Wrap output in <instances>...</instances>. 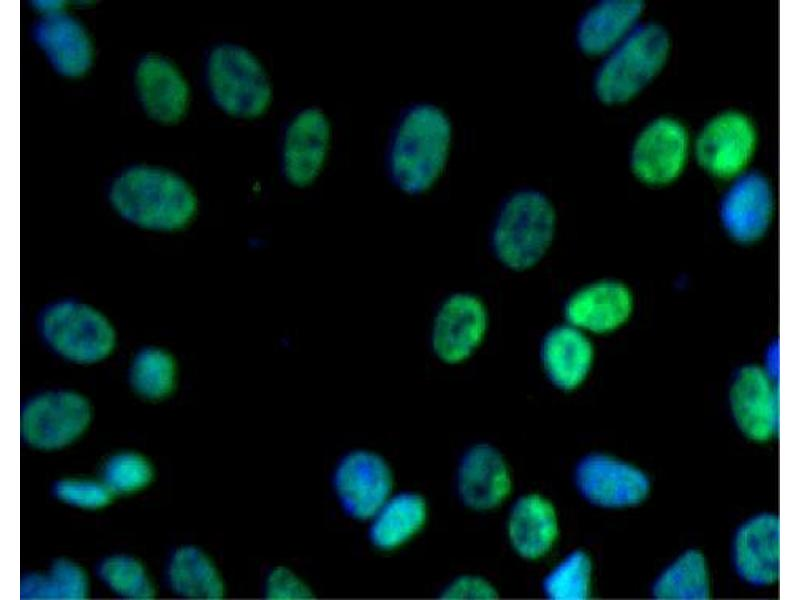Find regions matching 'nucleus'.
<instances>
[{"mask_svg":"<svg viewBox=\"0 0 800 600\" xmlns=\"http://www.w3.org/2000/svg\"><path fill=\"white\" fill-rule=\"evenodd\" d=\"M451 123L436 106L409 109L392 138L388 166L394 184L408 194H420L442 175L450 152Z\"/></svg>","mask_w":800,"mask_h":600,"instance_id":"obj_1","label":"nucleus"},{"mask_svg":"<svg viewBox=\"0 0 800 600\" xmlns=\"http://www.w3.org/2000/svg\"><path fill=\"white\" fill-rule=\"evenodd\" d=\"M118 214L140 228L171 232L184 228L197 212V198L178 176L151 167H134L110 189Z\"/></svg>","mask_w":800,"mask_h":600,"instance_id":"obj_2","label":"nucleus"},{"mask_svg":"<svg viewBox=\"0 0 800 600\" xmlns=\"http://www.w3.org/2000/svg\"><path fill=\"white\" fill-rule=\"evenodd\" d=\"M555 228V209L544 194L533 190L517 192L497 216L492 232L494 254L510 270H528L547 253Z\"/></svg>","mask_w":800,"mask_h":600,"instance_id":"obj_3","label":"nucleus"},{"mask_svg":"<svg viewBox=\"0 0 800 600\" xmlns=\"http://www.w3.org/2000/svg\"><path fill=\"white\" fill-rule=\"evenodd\" d=\"M38 329L51 350L77 364L100 362L113 353L117 344V333L109 318L78 300L48 304L39 315Z\"/></svg>","mask_w":800,"mask_h":600,"instance_id":"obj_4","label":"nucleus"},{"mask_svg":"<svg viewBox=\"0 0 800 600\" xmlns=\"http://www.w3.org/2000/svg\"><path fill=\"white\" fill-rule=\"evenodd\" d=\"M207 82L214 102L227 114L252 119L272 103L268 74L247 48L225 43L214 48L207 62Z\"/></svg>","mask_w":800,"mask_h":600,"instance_id":"obj_5","label":"nucleus"},{"mask_svg":"<svg viewBox=\"0 0 800 600\" xmlns=\"http://www.w3.org/2000/svg\"><path fill=\"white\" fill-rule=\"evenodd\" d=\"M668 50L669 38L661 27L649 24L633 31L598 71L595 80L598 98L614 104L633 97L661 69Z\"/></svg>","mask_w":800,"mask_h":600,"instance_id":"obj_6","label":"nucleus"},{"mask_svg":"<svg viewBox=\"0 0 800 600\" xmlns=\"http://www.w3.org/2000/svg\"><path fill=\"white\" fill-rule=\"evenodd\" d=\"M88 400L72 391H51L31 399L21 413V435L39 449H56L76 439L88 426Z\"/></svg>","mask_w":800,"mask_h":600,"instance_id":"obj_7","label":"nucleus"},{"mask_svg":"<svg viewBox=\"0 0 800 600\" xmlns=\"http://www.w3.org/2000/svg\"><path fill=\"white\" fill-rule=\"evenodd\" d=\"M487 329L488 313L483 301L469 293L453 294L434 318L432 350L444 363H461L480 347Z\"/></svg>","mask_w":800,"mask_h":600,"instance_id":"obj_8","label":"nucleus"},{"mask_svg":"<svg viewBox=\"0 0 800 600\" xmlns=\"http://www.w3.org/2000/svg\"><path fill=\"white\" fill-rule=\"evenodd\" d=\"M334 487L343 509L353 518L367 520L391 496L393 476L380 455L356 450L340 460Z\"/></svg>","mask_w":800,"mask_h":600,"instance_id":"obj_9","label":"nucleus"},{"mask_svg":"<svg viewBox=\"0 0 800 600\" xmlns=\"http://www.w3.org/2000/svg\"><path fill=\"white\" fill-rule=\"evenodd\" d=\"M575 481L586 500L606 508L635 506L645 500L650 490L643 471L603 454L584 457L576 467Z\"/></svg>","mask_w":800,"mask_h":600,"instance_id":"obj_10","label":"nucleus"},{"mask_svg":"<svg viewBox=\"0 0 800 600\" xmlns=\"http://www.w3.org/2000/svg\"><path fill=\"white\" fill-rule=\"evenodd\" d=\"M731 411L739 429L750 439L767 441L779 426V390L763 367L738 370L729 391Z\"/></svg>","mask_w":800,"mask_h":600,"instance_id":"obj_11","label":"nucleus"},{"mask_svg":"<svg viewBox=\"0 0 800 600\" xmlns=\"http://www.w3.org/2000/svg\"><path fill=\"white\" fill-rule=\"evenodd\" d=\"M331 125L318 107L303 109L286 128L282 166L285 178L294 186L312 184L326 162L331 143Z\"/></svg>","mask_w":800,"mask_h":600,"instance_id":"obj_12","label":"nucleus"},{"mask_svg":"<svg viewBox=\"0 0 800 600\" xmlns=\"http://www.w3.org/2000/svg\"><path fill=\"white\" fill-rule=\"evenodd\" d=\"M635 299L623 282L605 279L592 282L574 292L566 301L564 315L568 324L585 333H612L632 317Z\"/></svg>","mask_w":800,"mask_h":600,"instance_id":"obj_13","label":"nucleus"},{"mask_svg":"<svg viewBox=\"0 0 800 600\" xmlns=\"http://www.w3.org/2000/svg\"><path fill=\"white\" fill-rule=\"evenodd\" d=\"M750 121L737 113L722 114L701 131L696 143L699 164L711 174L728 178L748 164L755 147Z\"/></svg>","mask_w":800,"mask_h":600,"instance_id":"obj_14","label":"nucleus"},{"mask_svg":"<svg viewBox=\"0 0 800 600\" xmlns=\"http://www.w3.org/2000/svg\"><path fill=\"white\" fill-rule=\"evenodd\" d=\"M773 216V195L767 180L757 173L739 178L720 207L722 225L734 241L749 245L767 232Z\"/></svg>","mask_w":800,"mask_h":600,"instance_id":"obj_15","label":"nucleus"},{"mask_svg":"<svg viewBox=\"0 0 800 600\" xmlns=\"http://www.w3.org/2000/svg\"><path fill=\"white\" fill-rule=\"evenodd\" d=\"M687 152L685 129L671 119L651 123L638 137L631 164L642 181L660 185L674 180L684 166Z\"/></svg>","mask_w":800,"mask_h":600,"instance_id":"obj_16","label":"nucleus"},{"mask_svg":"<svg viewBox=\"0 0 800 600\" xmlns=\"http://www.w3.org/2000/svg\"><path fill=\"white\" fill-rule=\"evenodd\" d=\"M739 576L754 586L775 583L780 574V521L772 514L757 515L737 531L733 545Z\"/></svg>","mask_w":800,"mask_h":600,"instance_id":"obj_17","label":"nucleus"},{"mask_svg":"<svg viewBox=\"0 0 800 600\" xmlns=\"http://www.w3.org/2000/svg\"><path fill=\"white\" fill-rule=\"evenodd\" d=\"M540 357L551 383L561 390L572 391L590 373L595 350L587 333L567 324L554 327L545 335Z\"/></svg>","mask_w":800,"mask_h":600,"instance_id":"obj_18","label":"nucleus"},{"mask_svg":"<svg viewBox=\"0 0 800 600\" xmlns=\"http://www.w3.org/2000/svg\"><path fill=\"white\" fill-rule=\"evenodd\" d=\"M136 87L146 113L170 124L179 121L189 103V89L180 72L166 59L149 55L136 71Z\"/></svg>","mask_w":800,"mask_h":600,"instance_id":"obj_19","label":"nucleus"},{"mask_svg":"<svg viewBox=\"0 0 800 600\" xmlns=\"http://www.w3.org/2000/svg\"><path fill=\"white\" fill-rule=\"evenodd\" d=\"M458 488L463 502L473 509L499 505L511 489L510 474L501 454L486 444L472 447L462 459Z\"/></svg>","mask_w":800,"mask_h":600,"instance_id":"obj_20","label":"nucleus"},{"mask_svg":"<svg viewBox=\"0 0 800 600\" xmlns=\"http://www.w3.org/2000/svg\"><path fill=\"white\" fill-rule=\"evenodd\" d=\"M33 37L61 75L79 77L89 69L92 45L86 30L73 17L63 12L46 15L35 25Z\"/></svg>","mask_w":800,"mask_h":600,"instance_id":"obj_21","label":"nucleus"},{"mask_svg":"<svg viewBox=\"0 0 800 600\" xmlns=\"http://www.w3.org/2000/svg\"><path fill=\"white\" fill-rule=\"evenodd\" d=\"M508 533L513 547L522 557L536 559L545 555L558 534L553 505L538 494L521 497L511 510Z\"/></svg>","mask_w":800,"mask_h":600,"instance_id":"obj_22","label":"nucleus"},{"mask_svg":"<svg viewBox=\"0 0 800 600\" xmlns=\"http://www.w3.org/2000/svg\"><path fill=\"white\" fill-rule=\"evenodd\" d=\"M638 0L603 1L590 9L580 21L577 43L588 55H599L622 40L643 9Z\"/></svg>","mask_w":800,"mask_h":600,"instance_id":"obj_23","label":"nucleus"},{"mask_svg":"<svg viewBox=\"0 0 800 600\" xmlns=\"http://www.w3.org/2000/svg\"><path fill=\"white\" fill-rule=\"evenodd\" d=\"M426 515V502L420 495L390 496L371 518L370 540L380 550H393L421 529Z\"/></svg>","mask_w":800,"mask_h":600,"instance_id":"obj_24","label":"nucleus"},{"mask_svg":"<svg viewBox=\"0 0 800 600\" xmlns=\"http://www.w3.org/2000/svg\"><path fill=\"white\" fill-rule=\"evenodd\" d=\"M169 579L174 591L183 597L220 599L224 596V583L218 570L195 547H184L174 554Z\"/></svg>","mask_w":800,"mask_h":600,"instance_id":"obj_25","label":"nucleus"},{"mask_svg":"<svg viewBox=\"0 0 800 600\" xmlns=\"http://www.w3.org/2000/svg\"><path fill=\"white\" fill-rule=\"evenodd\" d=\"M653 595L662 600H705L710 596L707 562L697 550H688L657 578Z\"/></svg>","mask_w":800,"mask_h":600,"instance_id":"obj_26","label":"nucleus"},{"mask_svg":"<svg viewBox=\"0 0 800 600\" xmlns=\"http://www.w3.org/2000/svg\"><path fill=\"white\" fill-rule=\"evenodd\" d=\"M177 363L174 355L160 346H146L134 355L129 379L133 389L142 397L158 400L174 389Z\"/></svg>","mask_w":800,"mask_h":600,"instance_id":"obj_27","label":"nucleus"},{"mask_svg":"<svg viewBox=\"0 0 800 600\" xmlns=\"http://www.w3.org/2000/svg\"><path fill=\"white\" fill-rule=\"evenodd\" d=\"M88 580L85 572L68 560H57L45 574L25 576L20 585L24 599H68L87 597Z\"/></svg>","mask_w":800,"mask_h":600,"instance_id":"obj_28","label":"nucleus"},{"mask_svg":"<svg viewBox=\"0 0 800 600\" xmlns=\"http://www.w3.org/2000/svg\"><path fill=\"white\" fill-rule=\"evenodd\" d=\"M592 565L581 550L570 553L545 578L543 589L555 600H584L590 594Z\"/></svg>","mask_w":800,"mask_h":600,"instance_id":"obj_29","label":"nucleus"},{"mask_svg":"<svg viewBox=\"0 0 800 600\" xmlns=\"http://www.w3.org/2000/svg\"><path fill=\"white\" fill-rule=\"evenodd\" d=\"M100 575L112 590L129 599H150L153 587L143 566L127 556L106 559L100 567Z\"/></svg>","mask_w":800,"mask_h":600,"instance_id":"obj_30","label":"nucleus"},{"mask_svg":"<svg viewBox=\"0 0 800 600\" xmlns=\"http://www.w3.org/2000/svg\"><path fill=\"white\" fill-rule=\"evenodd\" d=\"M152 479L150 464L141 456L123 453L111 457L104 467L105 485L112 493H130Z\"/></svg>","mask_w":800,"mask_h":600,"instance_id":"obj_31","label":"nucleus"},{"mask_svg":"<svg viewBox=\"0 0 800 600\" xmlns=\"http://www.w3.org/2000/svg\"><path fill=\"white\" fill-rule=\"evenodd\" d=\"M111 490L103 484L83 480H63L56 486L62 501L81 508H99L111 500Z\"/></svg>","mask_w":800,"mask_h":600,"instance_id":"obj_32","label":"nucleus"},{"mask_svg":"<svg viewBox=\"0 0 800 600\" xmlns=\"http://www.w3.org/2000/svg\"><path fill=\"white\" fill-rule=\"evenodd\" d=\"M265 595L270 599H308L313 592L294 572L277 567L267 577Z\"/></svg>","mask_w":800,"mask_h":600,"instance_id":"obj_33","label":"nucleus"},{"mask_svg":"<svg viewBox=\"0 0 800 600\" xmlns=\"http://www.w3.org/2000/svg\"><path fill=\"white\" fill-rule=\"evenodd\" d=\"M446 599H493L496 590L485 580L477 577H461L452 582L442 594Z\"/></svg>","mask_w":800,"mask_h":600,"instance_id":"obj_34","label":"nucleus"},{"mask_svg":"<svg viewBox=\"0 0 800 600\" xmlns=\"http://www.w3.org/2000/svg\"><path fill=\"white\" fill-rule=\"evenodd\" d=\"M35 8L44 13V16L61 13L64 7L62 1H35Z\"/></svg>","mask_w":800,"mask_h":600,"instance_id":"obj_35","label":"nucleus"}]
</instances>
